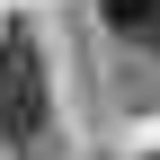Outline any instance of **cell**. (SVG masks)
<instances>
[{
    "label": "cell",
    "instance_id": "cell-1",
    "mask_svg": "<svg viewBox=\"0 0 160 160\" xmlns=\"http://www.w3.org/2000/svg\"><path fill=\"white\" fill-rule=\"evenodd\" d=\"M0 133H9V142H36V133H45V53H36L27 36L0 45Z\"/></svg>",
    "mask_w": 160,
    "mask_h": 160
},
{
    "label": "cell",
    "instance_id": "cell-3",
    "mask_svg": "<svg viewBox=\"0 0 160 160\" xmlns=\"http://www.w3.org/2000/svg\"><path fill=\"white\" fill-rule=\"evenodd\" d=\"M151 160H160V151H151Z\"/></svg>",
    "mask_w": 160,
    "mask_h": 160
},
{
    "label": "cell",
    "instance_id": "cell-2",
    "mask_svg": "<svg viewBox=\"0 0 160 160\" xmlns=\"http://www.w3.org/2000/svg\"><path fill=\"white\" fill-rule=\"evenodd\" d=\"M98 18H107L125 45H151L160 53V0H98Z\"/></svg>",
    "mask_w": 160,
    "mask_h": 160
}]
</instances>
